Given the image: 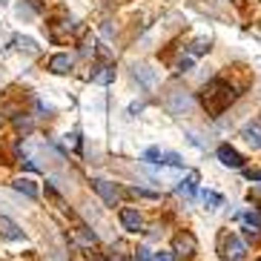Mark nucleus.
<instances>
[{
  "label": "nucleus",
  "instance_id": "nucleus-25",
  "mask_svg": "<svg viewBox=\"0 0 261 261\" xmlns=\"http://www.w3.org/2000/svg\"><path fill=\"white\" fill-rule=\"evenodd\" d=\"M244 238H247V241H258L261 232H258V230H250V227H247V230H244Z\"/></svg>",
  "mask_w": 261,
  "mask_h": 261
},
{
  "label": "nucleus",
  "instance_id": "nucleus-26",
  "mask_svg": "<svg viewBox=\"0 0 261 261\" xmlns=\"http://www.w3.org/2000/svg\"><path fill=\"white\" fill-rule=\"evenodd\" d=\"M190 66H192V58H190V55H187V58H181V61H178V69H181V72H187V69H190Z\"/></svg>",
  "mask_w": 261,
  "mask_h": 261
},
{
  "label": "nucleus",
  "instance_id": "nucleus-14",
  "mask_svg": "<svg viewBox=\"0 0 261 261\" xmlns=\"http://www.w3.org/2000/svg\"><path fill=\"white\" fill-rule=\"evenodd\" d=\"M135 77H138L146 89H152V86H155V72L149 69V66H144V63H141V66H135Z\"/></svg>",
  "mask_w": 261,
  "mask_h": 261
},
{
  "label": "nucleus",
  "instance_id": "nucleus-9",
  "mask_svg": "<svg viewBox=\"0 0 261 261\" xmlns=\"http://www.w3.org/2000/svg\"><path fill=\"white\" fill-rule=\"evenodd\" d=\"M0 236L9 238V241H20V238H23V230H20L15 221H9L6 215H0Z\"/></svg>",
  "mask_w": 261,
  "mask_h": 261
},
{
  "label": "nucleus",
  "instance_id": "nucleus-4",
  "mask_svg": "<svg viewBox=\"0 0 261 261\" xmlns=\"http://www.w3.org/2000/svg\"><path fill=\"white\" fill-rule=\"evenodd\" d=\"M72 63H75V58H72L69 52H58V55L49 58V72H52V75H69Z\"/></svg>",
  "mask_w": 261,
  "mask_h": 261
},
{
  "label": "nucleus",
  "instance_id": "nucleus-1",
  "mask_svg": "<svg viewBox=\"0 0 261 261\" xmlns=\"http://www.w3.org/2000/svg\"><path fill=\"white\" fill-rule=\"evenodd\" d=\"M232 100H236V89H232L227 81H221V77L210 81V84L201 89V103H204V109H207L213 118L221 115V112L230 107Z\"/></svg>",
  "mask_w": 261,
  "mask_h": 261
},
{
  "label": "nucleus",
  "instance_id": "nucleus-21",
  "mask_svg": "<svg viewBox=\"0 0 261 261\" xmlns=\"http://www.w3.org/2000/svg\"><path fill=\"white\" fill-rule=\"evenodd\" d=\"M77 241H81V244H95V232H86V227H81Z\"/></svg>",
  "mask_w": 261,
  "mask_h": 261
},
{
  "label": "nucleus",
  "instance_id": "nucleus-16",
  "mask_svg": "<svg viewBox=\"0 0 261 261\" xmlns=\"http://www.w3.org/2000/svg\"><path fill=\"white\" fill-rule=\"evenodd\" d=\"M204 52H210V38H195L190 43V58L192 55H204Z\"/></svg>",
  "mask_w": 261,
  "mask_h": 261
},
{
  "label": "nucleus",
  "instance_id": "nucleus-29",
  "mask_svg": "<svg viewBox=\"0 0 261 261\" xmlns=\"http://www.w3.org/2000/svg\"><path fill=\"white\" fill-rule=\"evenodd\" d=\"M141 109H144V103H132V107H129V115H135V112H141Z\"/></svg>",
  "mask_w": 261,
  "mask_h": 261
},
{
  "label": "nucleus",
  "instance_id": "nucleus-3",
  "mask_svg": "<svg viewBox=\"0 0 261 261\" xmlns=\"http://www.w3.org/2000/svg\"><path fill=\"white\" fill-rule=\"evenodd\" d=\"M218 161H221L224 167H230V169H241L244 167V155L238 152V149H232L230 144H221L218 146Z\"/></svg>",
  "mask_w": 261,
  "mask_h": 261
},
{
  "label": "nucleus",
  "instance_id": "nucleus-13",
  "mask_svg": "<svg viewBox=\"0 0 261 261\" xmlns=\"http://www.w3.org/2000/svg\"><path fill=\"white\" fill-rule=\"evenodd\" d=\"M201 201H204V207L207 210L224 207V195H218V192H213V190H201Z\"/></svg>",
  "mask_w": 261,
  "mask_h": 261
},
{
  "label": "nucleus",
  "instance_id": "nucleus-27",
  "mask_svg": "<svg viewBox=\"0 0 261 261\" xmlns=\"http://www.w3.org/2000/svg\"><path fill=\"white\" fill-rule=\"evenodd\" d=\"M247 178L250 181H261V169H247Z\"/></svg>",
  "mask_w": 261,
  "mask_h": 261
},
{
  "label": "nucleus",
  "instance_id": "nucleus-19",
  "mask_svg": "<svg viewBox=\"0 0 261 261\" xmlns=\"http://www.w3.org/2000/svg\"><path fill=\"white\" fill-rule=\"evenodd\" d=\"M161 164H167V167H181V155H175V152H161Z\"/></svg>",
  "mask_w": 261,
  "mask_h": 261
},
{
  "label": "nucleus",
  "instance_id": "nucleus-11",
  "mask_svg": "<svg viewBox=\"0 0 261 261\" xmlns=\"http://www.w3.org/2000/svg\"><path fill=\"white\" fill-rule=\"evenodd\" d=\"M15 187L17 192H23L26 198H38L40 195V190H38V184H35V181H32V178H15Z\"/></svg>",
  "mask_w": 261,
  "mask_h": 261
},
{
  "label": "nucleus",
  "instance_id": "nucleus-6",
  "mask_svg": "<svg viewBox=\"0 0 261 261\" xmlns=\"http://www.w3.org/2000/svg\"><path fill=\"white\" fill-rule=\"evenodd\" d=\"M92 190L98 192L100 198H103V204H107V207H115V204H118V190H115V184H109V181H103V178H95V181H92Z\"/></svg>",
  "mask_w": 261,
  "mask_h": 261
},
{
  "label": "nucleus",
  "instance_id": "nucleus-5",
  "mask_svg": "<svg viewBox=\"0 0 261 261\" xmlns=\"http://www.w3.org/2000/svg\"><path fill=\"white\" fill-rule=\"evenodd\" d=\"M241 138L253 146V149H261V118H253V121H247L241 126Z\"/></svg>",
  "mask_w": 261,
  "mask_h": 261
},
{
  "label": "nucleus",
  "instance_id": "nucleus-2",
  "mask_svg": "<svg viewBox=\"0 0 261 261\" xmlns=\"http://www.w3.org/2000/svg\"><path fill=\"white\" fill-rule=\"evenodd\" d=\"M218 244H221V258L224 261H244L247 258V244L238 236H232V232H224Z\"/></svg>",
  "mask_w": 261,
  "mask_h": 261
},
{
  "label": "nucleus",
  "instance_id": "nucleus-8",
  "mask_svg": "<svg viewBox=\"0 0 261 261\" xmlns=\"http://www.w3.org/2000/svg\"><path fill=\"white\" fill-rule=\"evenodd\" d=\"M121 224H123V230H129V232H141V227H144V218H141L138 210L123 207V210H121Z\"/></svg>",
  "mask_w": 261,
  "mask_h": 261
},
{
  "label": "nucleus",
  "instance_id": "nucleus-15",
  "mask_svg": "<svg viewBox=\"0 0 261 261\" xmlns=\"http://www.w3.org/2000/svg\"><path fill=\"white\" fill-rule=\"evenodd\" d=\"M167 107H169V112L181 115V112H187V109H190V98H187L184 92H178V98H175V100H169Z\"/></svg>",
  "mask_w": 261,
  "mask_h": 261
},
{
  "label": "nucleus",
  "instance_id": "nucleus-20",
  "mask_svg": "<svg viewBox=\"0 0 261 261\" xmlns=\"http://www.w3.org/2000/svg\"><path fill=\"white\" fill-rule=\"evenodd\" d=\"M129 192H132V195H138V198H158V192H152V190H141V187H129Z\"/></svg>",
  "mask_w": 261,
  "mask_h": 261
},
{
  "label": "nucleus",
  "instance_id": "nucleus-22",
  "mask_svg": "<svg viewBox=\"0 0 261 261\" xmlns=\"http://www.w3.org/2000/svg\"><path fill=\"white\" fill-rule=\"evenodd\" d=\"M152 261H175V253H169V250H158L152 255Z\"/></svg>",
  "mask_w": 261,
  "mask_h": 261
},
{
  "label": "nucleus",
  "instance_id": "nucleus-10",
  "mask_svg": "<svg viewBox=\"0 0 261 261\" xmlns=\"http://www.w3.org/2000/svg\"><path fill=\"white\" fill-rule=\"evenodd\" d=\"M178 195H184V198H192L195 195V190H198V172H190V175L184 178V181H178Z\"/></svg>",
  "mask_w": 261,
  "mask_h": 261
},
{
  "label": "nucleus",
  "instance_id": "nucleus-28",
  "mask_svg": "<svg viewBox=\"0 0 261 261\" xmlns=\"http://www.w3.org/2000/svg\"><path fill=\"white\" fill-rule=\"evenodd\" d=\"M66 144H69V146H77V132H72V135H66Z\"/></svg>",
  "mask_w": 261,
  "mask_h": 261
},
{
  "label": "nucleus",
  "instance_id": "nucleus-17",
  "mask_svg": "<svg viewBox=\"0 0 261 261\" xmlns=\"http://www.w3.org/2000/svg\"><path fill=\"white\" fill-rule=\"evenodd\" d=\"M15 46L20 49V52H29V55H38V43L32 38H15Z\"/></svg>",
  "mask_w": 261,
  "mask_h": 261
},
{
  "label": "nucleus",
  "instance_id": "nucleus-24",
  "mask_svg": "<svg viewBox=\"0 0 261 261\" xmlns=\"http://www.w3.org/2000/svg\"><path fill=\"white\" fill-rule=\"evenodd\" d=\"M144 158H146V161H152V158H161V149H158V146H152V149H146V152H144Z\"/></svg>",
  "mask_w": 261,
  "mask_h": 261
},
{
  "label": "nucleus",
  "instance_id": "nucleus-7",
  "mask_svg": "<svg viewBox=\"0 0 261 261\" xmlns=\"http://www.w3.org/2000/svg\"><path fill=\"white\" fill-rule=\"evenodd\" d=\"M172 247H175V250H172V253L175 255H190V253H195V236H190V232H178L175 238H172Z\"/></svg>",
  "mask_w": 261,
  "mask_h": 261
},
{
  "label": "nucleus",
  "instance_id": "nucleus-23",
  "mask_svg": "<svg viewBox=\"0 0 261 261\" xmlns=\"http://www.w3.org/2000/svg\"><path fill=\"white\" fill-rule=\"evenodd\" d=\"M135 261H152V255H149L146 247H138V250H135Z\"/></svg>",
  "mask_w": 261,
  "mask_h": 261
},
{
  "label": "nucleus",
  "instance_id": "nucleus-12",
  "mask_svg": "<svg viewBox=\"0 0 261 261\" xmlns=\"http://www.w3.org/2000/svg\"><path fill=\"white\" fill-rule=\"evenodd\" d=\"M236 218L244 224V227H250V230H258V232H261V213H255V210H241Z\"/></svg>",
  "mask_w": 261,
  "mask_h": 261
},
{
  "label": "nucleus",
  "instance_id": "nucleus-18",
  "mask_svg": "<svg viewBox=\"0 0 261 261\" xmlns=\"http://www.w3.org/2000/svg\"><path fill=\"white\" fill-rule=\"evenodd\" d=\"M112 77H115V69H112V66H103V69L95 75V84H112Z\"/></svg>",
  "mask_w": 261,
  "mask_h": 261
}]
</instances>
